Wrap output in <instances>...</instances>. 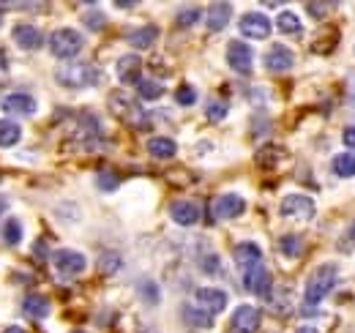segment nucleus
Returning <instances> with one entry per match:
<instances>
[{"mask_svg": "<svg viewBox=\"0 0 355 333\" xmlns=\"http://www.w3.org/2000/svg\"><path fill=\"white\" fill-rule=\"evenodd\" d=\"M0 19H3V17H0Z\"/></svg>", "mask_w": 355, "mask_h": 333, "instance_id": "nucleus-47", "label": "nucleus"}, {"mask_svg": "<svg viewBox=\"0 0 355 333\" xmlns=\"http://www.w3.org/2000/svg\"><path fill=\"white\" fill-rule=\"evenodd\" d=\"M3 333H25V328H19V325H8Z\"/></svg>", "mask_w": 355, "mask_h": 333, "instance_id": "nucleus-42", "label": "nucleus"}, {"mask_svg": "<svg viewBox=\"0 0 355 333\" xmlns=\"http://www.w3.org/2000/svg\"><path fill=\"white\" fill-rule=\"evenodd\" d=\"M230 19H232V6H230V3H214V6L208 8L205 25H208V31L219 33V31H224V28L230 25Z\"/></svg>", "mask_w": 355, "mask_h": 333, "instance_id": "nucleus-19", "label": "nucleus"}, {"mask_svg": "<svg viewBox=\"0 0 355 333\" xmlns=\"http://www.w3.org/2000/svg\"><path fill=\"white\" fill-rule=\"evenodd\" d=\"M350 96H353V101H355V74L350 77Z\"/></svg>", "mask_w": 355, "mask_h": 333, "instance_id": "nucleus-43", "label": "nucleus"}, {"mask_svg": "<svg viewBox=\"0 0 355 333\" xmlns=\"http://www.w3.org/2000/svg\"><path fill=\"white\" fill-rule=\"evenodd\" d=\"M170 216H173V221L180 224V227H194L200 221L202 210H200L197 203H191V200H178V203L170 205Z\"/></svg>", "mask_w": 355, "mask_h": 333, "instance_id": "nucleus-15", "label": "nucleus"}, {"mask_svg": "<svg viewBox=\"0 0 355 333\" xmlns=\"http://www.w3.org/2000/svg\"><path fill=\"white\" fill-rule=\"evenodd\" d=\"M260 323H263V314H260L257 306L243 303V306H238L232 311V331L235 333H257L260 331Z\"/></svg>", "mask_w": 355, "mask_h": 333, "instance_id": "nucleus-7", "label": "nucleus"}, {"mask_svg": "<svg viewBox=\"0 0 355 333\" xmlns=\"http://www.w3.org/2000/svg\"><path fill=\"white\" fill-rule=\"evenodd\" d=\"M142 295H145V298L150 295V303H156V300H159V292H156V284H153V282H148V284L142 287Z\"/></svg>", "mask_w": 355, "mask_h": 333, "instance_id": "nucleus-41", "label": "nucleus"}, {"mask_svg": "<svg viewBox=\"0 0 355 333\" xmlns=\"http://www.w3.org/2000/svg\"><path fill=\"white\" fill-rule=\"evenodd\" d=\"M3 112L17 115V118H31V115H36V99L28 93H11L3 99Z\"/></svg>", "mask_w": 355, "mask_h": 333, "instance_id": "nucleus-11", "label": "nucleus"}, {"mask_svg": "<svg viewBox=\"0 0 355 333\" xmlns=\"http://www.w3.org/2000/svg\"><path fill=\"white\" fill-rule=\"evenodd\" d=\"M342 139H345L347 148H355V126H350V128L342 131Z\"/></svg>", "mask_w": 355, "mask_h": 333, "instance_id": "nucleus-40", "label": "nucleus"}, {"mask_svg": "<svg viewBox=\"0 0 355 333\" xmlns=\"http://www.w3.org/2000/svg\"><path fill=\"white\" fill-rule=\"evenodd\" d=\"M49 298L46 295H39V292H31L28 298H25V303H22V311L31 317V320H44L46 314H49Z\"/></svg>", "mask_w": 355, "mask_h": 333, "instance_id": "nucleus-20", "label": "nucleus"}, {"mask_svg": "<svg viewBox=\"0 0 355 333\" xmlns=\"http://www.w3.org/2000/svg\"><path fill=\"white\" fill-rule=\"evenodd\" d=\"M227 63L238 74H252V63H254L252 46L243 42H230V46H227Z\"/></svg>", "mask_w": 355, "mask_h": 333, "instance_id": "nucleus-8", "label": "nucleus"}, {"mask_svg": "<svg viewBox=\"0 0 355 333\" xmlns=\"http://www.w3.org/2000/svg\"><path fill=\"white\" fill-rule=\"evenodd\" d=\"M232 259H235V265L241 268V271H249V268H254V265H260L263 262V251L257 244H238L235 249H232Z\"/></svg>", "mask_w": 355, "mask_h": 333, "instance_id": "nucleus-18", "label": "nucleus"}, {"mask_svg": "<svg viewBox=\"0 0 355 333\" xmlns=\"http://www.w3.org/2000/svg\"><path fill=\"white\" fill-rule=\"evenodd\" d=\"M115 74L123 85H137L142 80V60L137 55H123L115 63Z\"/></svg>", "mask_w": 355, "mask_h": 333, "instance_id": "nucleus-16", "label": "nucleus"}, {"mask_svg": "<svg viewBox=\"0 0 355 333\" xmlns=\"http://www.w3.org/2000/svg\"><path fill=\"white\" fill-rule=\"evenodd\" d=\"M52 265L66 273V276H80L85 268H88V259L83 251H74V249H60L52 254Z\"/></svg>", "mask_w": 355, "mask_h": 333, "instance_id": "nucleus-6", "label": "nucleus"}, {"mask_svg": "<svg viewBox=\"0 0 355 333\" xmlns=\"http://www.w3.org/2000/svg\"><path fill=\"white\" fill-rule=\"evenodd\" d=\"M96 183H98L101 191H115L121 180H118V172H112V169H101L98 178H96Z\"/></svg>", "mask_w": 355, "mask_h": 333, "instance_id": "nucleus-32", "label": "nucleus"}, {"mask_svg": "<svg viewBox=\"0 0 355 333\" xmlns=\"http://www.w3.org/2000/svg\"><path fill=\"white\" fill-rule=\"evenodd\" d=\"M74 333H83V331H74Z\"/></svg>", "mask_w": 355, "mask_h": 333, "instance_id": "nucleus-45", "label": "nucleus"}, {"mask_svg": "<svg viewBox=\"0 0 355 333\" xmlns=\"http://www.w3.org/2000/svg\"><path fill=\"white\" fill-rule=\"evenodd\" d=\"M200 14H202V11H200L197 6H186V8L178 11V25H180V28H189V25H194V22L200 19Z\"/></svg>", "mask_w": 355, "mask_h": 333, "instance_id": "nucleus-33", "label": "nucleus"}, {"mask_svg": "<svg viewBox=\"0 0 355 333\" xmlns=\"http://www.w3.org/2000/svg\"><path fill=\"white\" fill-rule=\"evenodd\" d=\"M83 46H85V39H83V33L74 31V28H58V31L49 36V52H52L55 58H60V60L77 58V55L83 52Z\"/></svg>", "mask_w": 355, "mask_h": 333, "instance_id": "nucleus-4", "label": "nucleus"}, {"mask_svg": "<svg viewBox=\"0 0 355 333\" xmlns=\"http://www.w3.org/2000/svg\"><path fill=\"white\" fill-rule=\"evenodd\" d=\"M314 200L306 197V194H287L279 205V213L284 219H298V221H309L314 219Z\"/></svg>", "mask_w": 355, "mask_h": 333, "instance_id": "nucleus-5", "label": "nucleus"}, {"mask_svg": "<svg viewBox=\"0 0 355 333\" xmlns=\"http://www.w3.org/2000/svg\"><path fill=\"white\" fill-rule=\"evenodd\" d=\"M279 251H282L284 257L295 259V257L304 251V238H301V235H284V238H279Z\"/></svg>", "mask_w": 355, "mask_h": 333, "instance_id": "nucleus-27", "label": "nucleus"}, {"mask_svg": "<svg viewBox=\"0 0 355 333\" xmlns=\"http://www.w3.org/2000/svg\"><path fill=\"white\" fill-rule=\"evenodd\" d=\"M243 287L252 295H260V298L270 292V273H268V268L263 262L249 268V271H243Z\"/></svg>", "mask_w": 355, "mask_h": 333, "instance_id": "nucleus-13", "label": "nucleus"}, {"mask_svg": "<svg viewBox=\"0 0 355 333\" xmlns=\"http://www.w3.org/2000/svg\"><path fill=\"white\" fill-rule=\"evenodd\" d=\"M200 265H202L205 273H216V271H219V257H216V254H208V257H202Z\"/></svg>", "mask_w": 355, "mask_h": 333, "instance_id": "nucleus-38", "label": "nucleus"}, {"mask_svg": "<svg viewBox=\"0 0 355 333\" xmlns=\"http://www.w3.org/2000/svg\"><path fill=\"white\" fill-rule=\"evenodd\" d=\"M183 320L189 325H194V328H211L214 325V317L205 309H200V306H186L183 309Z\"/></svg>", "mask_w": 355, "mask_h": 333, "instance_id": "nucleus-24", "label": "nucleus"}, {"mask_svg": "<svg viewBox=\"0 0 355 333\" xmlns=\"http://www.w3.org/2000/svg\"><path fill=\"white\" fill-rule=\"evenodd\" d=\"M328 8H331V6H325V3H322V6H320V3H309V6H306V11L314 14V17H322Z\"/></svg>", "mask_w": 355, "mask_h": 333, "instance_id": "nucleus-39", "label": "nucleus"}, {"mask_svg": "<svg viewBox=\"0 0 355 333\" xmlns=\"http://www.w3.org/2000/svg\"><path fill=\"white\" fill-rule=\"evenodd\" d=\"M194 298H197V306H200V309H205L211 317L222 314L224 309H227V292L216 290V287H200Z\"/></svg>", "mask_w": 355, "mask_h": 333, "instance_id": "nucleus-12", "label": "nucleus"}, {"mask_svg": "<svg viewBox=\"0 0 355 333\" xmlns=\"http://www.w3.org/2000/svg\"><path fill=\"white\" fill-rule=\"evenodd\" d=\"M137 93H139V99H145V101H156V99H162L164 85H159L156 80H139V83H137Z\"/></svg>", "mask_w": 355, "mask_h": 333, "instance_id": "nucleus-28", "label": "nucleus"}, {"mask_svg": "<svg viewBox=\"0 0 355 333\" xmlns=\"http://www.w3.org/2000/svg\"><path fill=\"white\" fill-rule=\"evenodd\" d=\"M3 241H6L8 246H17V244L22 241V224H19L17 219H8V221H6V227H3Z\"/></svg>", "mask_w": 355, "mask_h": 333, "instance_id": "nucleus-30", "label": "nucleus"}, {"mask_svg": "<svg viewBox=\"0 0 355 333\" xmlns=\"http://www.w3.org/2000/svg\"><path fill=\"white\" fill-rule=\"evenodd\" d=\"M19 139H22V128L14 123V121L3 118V121H0V148H11V145H17Z\"/></svg>", "mask_w": 355, "mask_h": 333, "instance_id": "nucleus-25", "label": "nucleus"}, {"mask_svg": "<svg viewBox=\"0 0 355 333\" xmlns=\"http://www.w3.org/2000/svg\"><path fill=\"white\" fill-rule=\"evenodd\" d=\"M55 80L63 85V87H93V85L101 80V71L85 63V60H77V63H63L55 69Z\"/></svg>", "mask_w": 355, "mask_h": 333, "instance_id": "nucleus-2", "label": "nucleus"}, {"mask_svg": "<svg viewBox=\"0 0 355 333\" xmlns=\"http://www.w3.org/2000/svg\"><path fill=\"white\" fill-rule=\"evenodd\" d=\"M126 42L137 46V49H150L153 44L159 42V28L156 25H142V28H137L126 36Z\"/></svg>", "mask_w": 355, "mask_h": 333, "instance_id": "nucleus-21", "label": "nucleus"}, {"mask_svg": "<svg viewBox=\"0 0 355 333\" xmlns=\"http://www.w3.org/2000/svg\"><path fill=\"white\" fill-rule=\"evenodd\" d=\"M339 249H345V251H353L355 249V221L347 227V232L342 235V241H339Z\"/></svg>", "mask_w": 355, "mask_h": 333, "instance_id": "nucleus-36", "label": "nucleus"}, {"mask_svg": "<svg viewBox=\"0 0 355 333\" xmlns=\"http://www.w3.org/2000/svg\"><path fill=\"white\" fill-rule=\"evenodd\" d=\"M331 169L339 178H355V153H339V156H334Z\"/></svg>", "mask_w": 355, "mask_h": 333, "instance_id": "nucleus-26", "label": "nucleus"}, {"mask_svg": "<svg viewBox=\"0 0 355 333\" xmlns=\"http://www.w3.org/2000/svg\"><path fill=\"white\" fill-rule=\"evenodd\" d=\"M238 28H241V33L246 39H254V42H263V39L270 36V19H268L266 14H257V11L243 14L241 22H238Z\"/></svg>", "mask_w": 355, "mask_h": 333, "instance_id": "nucleus-9", "label": "nucleus"}, {"mask_svg": "<svg viewBox=\"0 0 355 333\" xmlns=\"http://www.w3.org/2000/svg\"><path fill=\"white\" fill-rule=\"evenodd\" d=\"M98 268H101L104 273H112V271H118V268H121V257H115V254H107V257H101Z\"/></svg>", "mask_w": 355, "mask_h": 333, "instance_id": "nucleus-35", "label": "nucleus"}, {"mask_svg": "<svg viewBox=\"0 0 355 333\" xmlns=\"http://www.w3.org/2000/svg\"><path fill=\"white\" fill-rule=\"evenodd\" d=\"M266 66L268 71H290L295 66V55L284 44H273L266 52Z\"/></svg>", "mask_w": 355, "mask_h": 333, "instance_id": "nucleus-17", "label": "nucleus"}, {"mask_svg": "<svg viewBox=\"0 0 355 333\" xmlns=\"http://www.w3.org/2000/svg\"><path fill=\"white\" fill-rule=\"evenodd\" d=\"M11 39L17 42L19 49H28V52H36V49H42V46H44V36H42V31H39V28H33V25H17V28L11 31Z\"/></svg>", "mask_w": 355, "mask_h": 333, "instance_id": "nucleus-14", "label": "nucleus"}, {"mask_svg": "<svg viewBox=\"0 0 355 333\" xmlns=\"http://www.w3.org/2000/svg\"><path fill=\"white\" fill-rule=\"evenodd\" d=\"M85 25L88 28H93V31H101L107 22H104V14H98V11H90V14H85Z\"/></svg>", "mask_w": 355, "mask_h": 333, "instance_id": "nucleus-37", "label": "nucleus"}, {"mask_svg": "<svg viewBox=\"0 0 355 333\" xmlns=\"http://www.w3.org/2000/svg\"><path fill=\"white\" fill-rule=\"evenodd\" d=\"M232 333H235V331H232Z\"/></svg>", "mask_w": 355, "mask_h": 333, "instance_id": "nucleus-48", "label": "nucleus"}, {"mask_svg": "<svg viewBox=\"0 0 355 333\" xmlns=\"http://www.w3.org/2000/svg\"><path fill=\"white\" fill-rule=\"evenodd\" d=\"M148 153L153 156V159H173L178 153V145L175 139H170V137H153V139H148Z\"/></svg>", "mask_w": 355, "mask_h": 333, "instance_id": "nucleus-22", "label": "nucleus"}, {"mask_svg": "<svg viewBox=\"0 0 355 333\" xmlns=\"http://www.w3.org/2000/svg\"><path fill=\"white\" fill-rule=\"evenodd\" d=\"M175 101L180 107H191V104L197 101V90H194L191 85H180L175 90Z\"/></svg>", "mask_w": 355, "mask_h": 333, "instance_id": "nucleus-34", "label": "nucleus"}, {"mask_svg": "<svg viewBox=\"0 0 355 333\" xmlns=\"http://www.w3.org/2000/svg\"><path fill=\"white\" fill-rule=\"evenodd\" d=\"M0 180H3V175H0Z\"/></svg>", "mask_w": 355, "mask_h": 333, "instance_id": "nucleus-46", "label": "nucleus"}, {"mask_svg": "<svg viewBox=\"0 0 355 333\" xmlns=\"http://www.w3.org/2000/svg\"><path fill=\"white\" fill-rule=\"evenodd\" d=\"M295 333H317V331H314V328H309V325H304V328H298Z\"/></svg>", "mask_w": 355, "mask_h": 333, "instance_id": "nucleus-44", "label": "nucleus"}, {"mask_svg": "<svg viewBox=\"0 0 355 333\" xmlns=\"http://www.w3.org/2000/svg\"><path fill=\"white\" fill-rule=\"evenodd\" d=\"M336 282H339V268L336 265H320V268H314L311 271V276L306 279V290H304V300L309 303V306H317L322 298H328L331 290L336 287Z\"/></svg>", "mask_w": 355, "mask_h": 333, "instance_id": "nucleus-1", "label": "nucleus"}, {"mask_svg": "<svg viewBox=\"0 0 355 333\" xmlns=\"http://www.w3.org/2000/svg\"><path fill=\"white\" fill-rule=\"evenodd\" d=\"M279 159H284V148H276V145H268L263 151H257V164L273 166Z\"/></svg>", "mask_w": 355, "mask_h": 333, "instance_id": "nucleus-29", "label": "nucleus"}, {"mask_svg": "<svg viewBox=\"0 0 355 333\" xmlns=\"http://www.w3.org/2000/svg\"><path fill=\"white\" fill-rule=\"evenodd\" d=\"M243 210H246V200H243L241 194H232V191L219 194V197L214 200V205H211L214 219H238Z\"/></svg>", "mask_w": 355, "mask_h": 333, "instance_id": "nucleus-10", "label": "nucleus"}, {"mask_svg": "<svg viewBox=\"0 0 355 333\" xmlns=\"http://www.w3.org/2000/svg\"><path fill=\"white\" fill-rule=\"evenodd\" d=\"M110 107H112V112H115L121 121L132 123L137 131H148V115H145V110L134 101L129 93L115 90V93L110 96Z\"/></svg>", "mask_w": 355, "mask_h": 333, "instance_id": "nucleus-3", "label": "nucleus"}, {"mask_svg": "<svg viewBox=\"0 0 355 333\" xmlns=\"http://www.w3.org/2000/svg\"><path fill=\"white\" fill-rule=\"evenodd\" d=\"M276 28H279V33H284V36H298V33L304 31L301 17L293 14V11H282L279 19H276Z\"/></svg>", "mask_w": 355, "mask_h": 333, "instance_id": "nucleus-23", "label": "nucleus"}, {"mask_svg": "<svg viewBox=\"0 0 355 333\" xmlns=\"http://www.w3.org/2000/svg\"><path fill=\"white\" fill-rule=\"evenodd\" d=\"M227 112H230V107H227L224 101H219V99H211V101H208V107H205V115H208V121H214V123L224 121V118H227Z\"/></svg>", "mask_w": 355, "mask_h": 333, "instance_id": "nucleus-31", "label": "nucleus"}]
</instances>
